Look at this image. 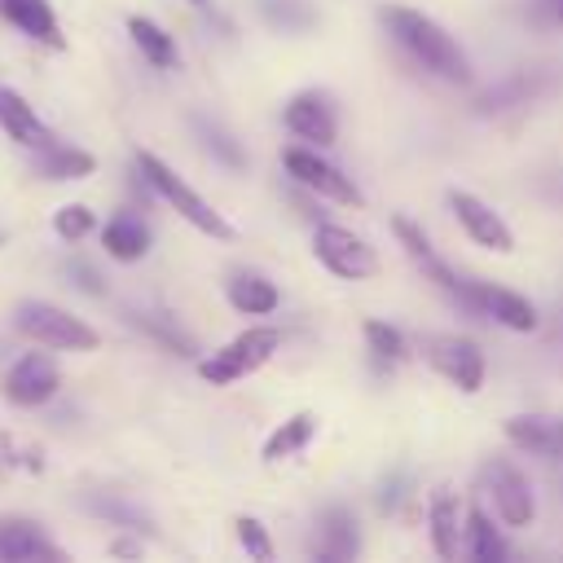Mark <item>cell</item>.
<instances>
[{
  "mask_svg": "<svg viewBox=\"0 0 563 563\" xmlns=\"http://www.w3.org/2000/svg\"><path fill=\"white\" fill-rule=\"evenodd\" d=\"M361 550V537H356V515L347 510V506H330L325 515H321V545H317V554L321 559H352Z\"/></svg>",
  "mask_w": 563,
  "mask_h": 563,
  "instance_id": "d6986e66",
  "label": "cell"
},
{
  "mask_svg": "<svg viewBox=\"0 0 563 563\" xmlns=\"http://www.w3.org/2000/svg\"><path fill=\"white\" fill-rule=\"evenodd\" d=\"M57 383H62V374H57L53 356H48V352H26V356H18V361L9 365V374H4V396H9L13 405H44V400H53Z\"/></svg>",
  "mask_w": 563,
  "mask_h": 563,
  "instance_id": "8fae6325",
  "label": "cell"
},
{
  "mask_svg": "<svg viewBox=\"0 0 563 563\" xmlns=\"http://www.w3.org/2000/svg\"><path fill=\"white\" fill-rule=\"evenodd\" d=\"M233 528H238V541H242V550H246L251 559H260V563H268V559H273L268 528H264L255 515H238V519H233Z\"/></svg>",
  "mask_w": 563,
  "mask_h": 563,
  "instance_id": "83f0119b",
  "label": "cell"
},
{
  "mask_svg": "<svg viewBox=\"0 0 563 563\" xmlns=\"http://www.w3.org/2000/svg\"><path fill=\"white\" fill-rule=\"evenodd\" d=\"M286 172L303 185V189H312L317 198H330V202H343V207H361L365 198H361V189L352 185V176H343L334 163H325L317 150H303V145H295V150H286Z\"/></svg>",
  "mask_w": 563,
  "mask_h": 563,
  "instance_id": "9c48e42d",
  "label": "cell"
},
{
  "mask_svg": "<svg viewBox=\"0 0 563 563\" xmlns=\"http://www.w3.org/2000/svg\"><path fill=\"white\" fill-rule=\"evenodd\" d=\"M479 484H484V493L493 497V510H497V519H501L506 528H528V523H532V515H537L532 484H528V475H523L515 462H506V457L484 462V466H479Z\"/></svg>",
  "mask_w": 563,
  "mask_h": 563,
  "instance_id": "5b68a950",
  "label": "cell"
},
{
  "mask_svg": "<svg viewBox=\"0 0 563 563\" xmlns=\"http://www.w3.org/2000/svg\"><path fill=\"white\" fill-rule=\"evenodd\" d=\"M365 343L378 361H405V334L387 321H365Z\"/></svg>",
  "mask_w": 563,
  "mask_h": 563,
  "instance_id": "4316f807",
  "label": "cell"
},
{
  "mask_svg": "<svg viewBox=\"0 0 563 563\" xmlns=\"http://www.w3.org/2000/svg\"><path fill=\"white\" fill-rule=\"evenodd\" d=\"M194 4H202V0H194Z\"/></svg>",
  "mask_w": 563,
  "mask_h": 563,
  "instance_id": "d6a6232c",
  "label": "cell"
},
{
  "mask_svg": "<svg viewBox=\"0 0 563 563\" xmlns=\"http://www.w3.org/2000/svg\"><path fill=\"white\" fill-rule=\"evenodd\" d=\"M101 246H106V255H110V260L132 264V260H141V255L150 251V229H145V220H141V216L119 211V216L101 229Z\"/></svg>",
  "mask_w": 563,
  "mask_h": 563,
  "instance_id": "e0dca14e",
  "label": "cell"
},
{
  "mask_svg": "<svg viewBox=\"0 0 563 563\" xmlns=\"http://www.w3.org/2000/svg\"><path fill=\"white\" fill-rule=\"evenodd\" d=\"M0 128H4L9 141L26 145V150H48L53 145V132L40 123V114L26 106V97L13 92V88H0Z\"/></svg>",
  "mask_w": 563,
  "mask_h": 563,
  "instance_id": "5bb4252c",
  "label": "cell"
},
{
  "mask_svg": "<svg viewBox=\"0 0 563 563\" xmlns=\"http://www.w3.org/2000/svg\"><path fill=\"white\" fill-rule=\"evenodd\" d=\"M550 4H554V9H559V4H563V0H550Z\"/></svg>",
  "mask_w": 563,
  "mask_h": 563,
  "instance_id": "1f68e13d",
  "label": "cell"
},
{
  "mask_svg": "<svg viewBox=\"0 0 563 563\" xmlns=\"http://www.w3.org/2000/svg\"><path fill=\"white\" fill-rule=\"evenodd\" d=\"M317 435V413H295V418H286L268 440H264V462H282V457H290V453H299L308 440Z\"/></svg>",
  "mask_w": 563,
  "mask_h": 563,
  "instance_id": "cb8c5ba5",
  "label": "cell"
},
{
  "mask_svg": "<svg viewBox=\"0 0 563 563\" xmlns=\"http://www.w3.org/2000/svg\"><path fill=\"white\" fill-rule=\"evenodd\" d=\"M110 550H114V554H141V545H136V541H114Z\"/></svg>",
  "mask_w": 563,
  "mask_h": 563,
  "instance_id": "f546056e",
  "label": "cell"
},
{
  "mask_svg": "<svg viewBox=\"0 0 563 563\" xmlns=\"http://www.w3.org/2000/svg\"><path fill=\"white\" fill-rule=\"evenodd\" d=\"M506 440L537 457H563V418L550 413H515L506 418Z\"/></svg>",
  "mask_w": 563,
  "mask_h": 563,
  "instance_id": "4fadbf2b",
  "label": "cell"
},
{
  "mask_svg": "<svg viewBox=\"0 0 563 563\" xmlns=\"http://www.w3.org/2000/svg\"><path fill=\"white\" fill-rule=\"evenodd\" d=\"M475 295H479V312L493 317V321H501L506 330H519V334H532L537 330V308L523 295H515L506 286H475Z\"/></svg>",
  "mask_w": 563,
  "mask_h": 563,
  "instance_id": "2e32d148",
  "label": "cell"
},
{
  "mask_svg": "<svg viewBox=\"0 0 563 563\" xmlns=\"http://www.w3.org/2000/svg\"><path fill=\"white\" fill-rule=\"evenodd\" d=\"M128 35H132V44L141 48V57L150 62V66H176V40L158 26V22H150V18H128Z\"/></svg>",
  "mask_w": 563,
  "mask_h": 563,
  "instance_id": "603a6c76",
  "label": "cell"
},
{
  "mask_svg": "<svg viewBox=\"0 0 563 563\" xmlns=\"http://www.w3.org/2000/svg\"><path fill=\"white\" fill-rule=\"evenodd\" d=\"M383 22H387L391 40L405 53H413V62H422L431 75H440L449 84H471V62H466V53L457 48V40L440 22H431L427 13L405 9V4L383 9Z\"/></svg>",
  "mask_w": 563,
  "mask_h": 563,
  "instance_id": "6da1fadb",
  "label": "cell"
},
{
  "mask_svg": "<svg viewBox=\"0 0 563 563\" xmlns=\"http://www.w3.org/2000/svg\"><path fill=\"white\" fill-rule=\"evenodd\" d=\"M449 211L457 216V224L466 229V238H471L475 246L497 251V255H510V251H515L510 224H506L484 198H475V194H466V189H449Z\"/></svg>",
  "mask_w": 563,
  "mask_h": 563,
  "instance_id": "30bf717a",
  "label": "cell"
},
{
  "mask_svg": "<svg viewBox=\"0 0 563 563\" xmlns=\"http://www.w3.org/2000/svg\"><path fill=\"white\" fill-rule=\"evenodd\" d=\"M136 172L145 176V185L167 202V207H176V216L180 220H189L198 233H207V238H233V229H229V220L202 198V194H194L158 154H150V150H141L136 154Z\"/></svg>",
  "mask_w": 563,
  "mask_h": 563,
  "instance_id": "7a4b0ae2",
  "label": "cell"
},
{
  "mask_svg": "<svg viewBox=\"0 0 563 563\" xmlns=\"http://www.w3.org/2000/svg\"><path fill=\"white\" fill-rule=\"evenodd\" d=\"M554 13H559V18H563V4H559V9H554Z\"/></svg>",
  "mask_w": 563,
  "mask_h": 563,
  "instance_id": "4dcf8cb0",
  "label": "cell"
},
{
  "mask_svg": "<svg viewBox=\"0 0 563 563\" xmlns=\"http://www.w3.org/2000/svg\"><path fill=\"white\" fill-rule=\"evenodd\" d=\"M422 356L466 396H475L484 387V352L475 339L466 334H427L422 339Z\"/></svg>",
  "mask_w": 563,
  "mask_h": 563,
  "instance_id": "ba28073f",
  "label": "cell"
},
{
  "mask_svg": "<svg viewBox=\"0 0 563 563\" xmlns=\"http://www.w3.org/2000/svg\"><path fill=\"white\" fill-rule=\"evenodd\" d=\"M282 119H286V128L299 136V141H308V145H334V110H330V101L321 97V92H299V97H290L286 101V110H282Z\"/></svg>",
  "mask_w": 563,
  "mask_h": 563,
  "instance_id": "7c38bea8",
  "label": "cell"
},
{
  "mask_svg": "<svg viewBox=\"0 0 563 563\" xmlns=\"http://www.w3.org/2000/svg\"><path fill=\"white\" fill-rule=\"evenodd\" d=\"M466 541H471V554L479 563H501L506 559V545H501V537H497V528L484 510H466Z\"/></svg>",
  "mask_w": 563,
  "mask_h": 563,
  "instance_id": "d4e9b609",
  "label": "cell"
},
{
  "mask_svg": "<svg viewBox=\"0 0 563 563\" xmlns=\"http://www.w3.org/2000/svg\"><path fill=\"white\" fill-rule=\"evenodd\" d=\"M92 224H97V216H92L84 202H66V207H57V211H53V229H57V238H66V242L88 238V233H92Z\"/></svg>",
  "mask_w": 563,
  "mask_h": 563,
  "instance_id": "484cf974",
  "label": "cell"
},
{
  "mask_svg": "<svg viewBox=\"0 0 563 563\" xmlns=\"http://www.w3.org/2000/svg\"><path fill=\"white\" fill-rule=\"evenodd\" d=\"M391 233H396V242L405 246V255L413 260V268L427 277V282H435L444 295H453V299H462L466 308H475L479 312V295H475V282H457L453 277V268L435 255V246H431V238L409 220V216H391Z\"/></svg>",
  "mask_w": 563,
  "mask_h": 563,
  "instance_id": "52a82bcc",
  "label": "cell"
},
{
  "mask_svg": "<svg viewBox=\"0 0 563 563\" xmlns=\"http://www.w3.org/2000/svg\"><path fill=\"white\" fill-rule=\"evenodd\" d=\"M277 299H282L277 286L268 277H260V273H238L229 282V303L238 312H246V317H268L277 308Z\"/></svg>",
  "mask_w": 563,
  "mask_h": 563,
  "instance_id": "7402d4cb",
  "label": "cell"
},
{
  "mask_svg": "<svg viewBox=\"0 0 563 563\" xmlns=\"http://www.w3.org/2000/svg\"><path fill=\"white\" fill-rule=\"evenodd\" d=\"M427 519H431V545H435V554H440V559H457L466 528H457V501H453L449 488H435Z\"/></svg>",
  "mask_w": 563,
  "mask_h": 563,
  "instance_id": "ffe728a7",
  "label": "cell"
},
{
  "mask_svg": "<svg viewBox=\"0 0 563 563\" xmlns=\"http://www.w3.org/2000/svg\"><path fill=\"white\" fill-rule=\"evenodd\" d=\"M0 13H4L18 31H26L31 40L62 48V31H57V18H53L48 0H0Z\"/></svg>",
  "mask_w": 563,
  "mask_h": 563,
  "instance_id": "ac0fdd59",
  "label": "cell"
},
{
  "mask_svg": "<svg viewBox=\"0 0 563 563\" xmlns=\"http://www.w3.org/2000/svg\"><path fill=\"white\" fill-rule=\"evenodd\" d=\"M13 321H18V330H22L26 339H35L40 347H53V352H92V347L101 343V334H97L88 321L70 317V312L57 308V303H44V299L18 303Z\"/></svg>",
  "mask_w": 563,
  "mask_h": 563,
  "instance_id": "3957f363",
  "label": "cell"
},
{
  "mask_svg": "<svg viewBox=\"0 0 563 563\" xmlns=\"http://www.w3.org/2000/svg\"><path fill=\"white\" fill-rule=\"evenodd\" d=\"M277 347H282V330H273V325H251V330H242L238 339H229L220 352H211L207 361H198V374H202L211 387H229V383L255 374L264 361H273Z\"/></svg>",
  "mask_w": 563,
  "mask_h": 563,
  "instance_id": "277c9868",
  "label": "cell"
},
{
  "mask_svg": "<svg viewBox=\"0 0 563 563\" xmlns=\"http://www.w3.org/2000/svg\"><path fill=\"white\" fill-rule=\"evenodd\" d=\"M0 559L26 563V559H66L35 519H0Z\"/></svg>",
  "mask_w": 563,
  "mask_h": 563,
  "instance_id": "9a60e30c",
  "label": "cell"
},
{
  "mask_svg": "<svg viewBox=\"0 0 563 563\" xmlns=\"http://www.w3.org/2000/svg\"><path fill=\"white\" fill-rule=\"evenodd\" d=\"M97 158L84 154V150H70V145H48V150H35V172L48 176V180H84L92 176Z\"/></svg>",
  "mask_w": 563,
  "mask_h": 563,
  "instance_id": "44dd1931",
  "label": "cell"
},
{
  "mask_svg": "<svg viewBox=\"0 0 563 563\" xmlns=\"http://www.w3.org/2000/svg\"><path fill=\"white\" fill-rule=\"evenodd\" d=\"M312 251H317V260H321L334 277H343V282H361V277H374V273H378L374 246H369L361 233L343 229V224H317Z\"/></svg>",
  "mask_w": 563,
  "mask_h": 563,
  "instance_id": "8992f818",
  "label": "cell"
},
{
  "mask_svg": "<svg viewBox=\"0 0 563 563\" xmlns=\"http://www.w3.org/2000/svg\"><path fill=\"white\" fill-rule=\"evenodd\" d=\"M70 273H75V277H79V282H75V286H79V290H92V295H101V277H97V273H92V268H84V264H75V268H70Z\"/></svg>",
  "mask_w": 563,
  "mask_h": 563,
  "instance_id": "f1b7e54d",
  "label": "cell"
}]
</instances>
